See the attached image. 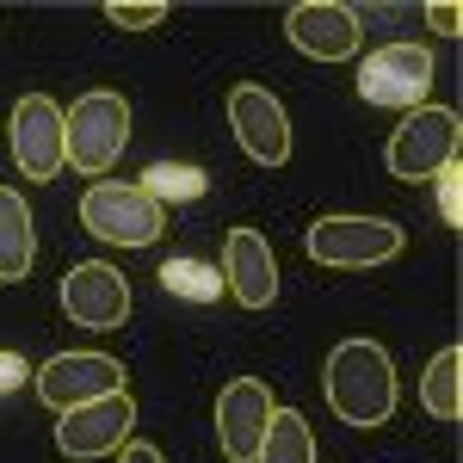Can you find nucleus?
<instances>
[{
	"instance_id": "1",
	"label": "nucleus",
	"mask_w": 463,
	"mask_h": 463,
	"mask_svg": "<svg viewBox=\"0 0 463 463\" xmlns=\"http://www.w3.org/2000/svg\"><path fill=\"white\" fill-rule=\"evenodd\" d=\"M321 390H327V408L346 420V427H383L395 414V364L377 340H340L327 364H321Z\"/></svg>"
},
{
	"instance_id": "2",
	"label": "nucleus",
	"mask_w": 463,
	"mask_h": 463,
	"mask_svg": "<svg viewBox=\"0 0 463 463\" xmlns=\"http://www.w3.org/2000/svg\"><path fill=\"white\" fill-rule=\"evenodd\" d=\"M130 143V99L111 93V87H93L80 93L69 111H62V161L80 167L87 179L111 174V161Z\"/></svg>"
},
{
	"instance_id": "3",
	"label": "nucleus",
	"mask_w": 463,
	"mask_h": 463,
	"mask_svg": "<svg viewBox=\"0 0 463 463\" xmlns=\"http://www.w3.org/2000/svg\"><path fill=\"white\" fill-rule=\"evenodd\" d=\"M80 229L93 241H106V248H155L161 229H167V211H161V198H148L143 185L99 179L80 198Z\"/></svg>"
},
{
	"instance_id": "4",
	"label": "nucleus",
	"mask_w": 463,
	"mask_h": 463,
	"mask_svg": "<svg viewBox=\"0 0 463 463\" xmlns=\"http://www.w3.org/2000/svg\"><path fill=\"white\" fill-rule=\"evenodd\" d=\"M458 143H463V118H458V111H451V106H420V111H408V118L395 124L383 161H390L395 179L427 185L445 161H458Z\"/></svg>"
},
{
	"instance_id": "5",
	"label": "nucleus",
	"mask_w": 463,
	"mask_h": 463,
	"mask_svg": "<svg viewBox=\"0 0 463 463\" xmlns=\"http://www.w3.org/2000/svg\"><path fill=\"white\" fill-rule=\"evenodd\" d=\"M303 248L321 266L358 272V266H390L395 253L408 248V235L395 229L390 216H316L309 235H303Z\"/></svg>"
},
{
	"instance_id": "6",
	"label": "nucleus",
	"mask_w": 463,
	"mask_h": 463,
	"mask_svg": "<svg viewBox=\"0 0 463 463\" xmlns=\"http://www.w3.org/2000/svg\"><path fill=\"white\" fill-rule=\"evenodd\" d=\"M358 93L383 111H420L432 93V50L420 43H383L358 62Z\"/></svg>"
},
{
	"instance_id": "7",
	"label": "nucleus",
	"mask_w": 463,
	"mask_h": 463,
	"mask_svg": "<svg viewBox=\"0 0 463 463\" xmlns=\"http://www.w3.org/2000/svg\"><path fill=\"white\" fill-rule=\"evenodd\" d=\"M124 383H130V371L111 353H56V358H43V371H37V402L69 414V408H87V402L124 395Z\"/></svg>"
},
{
	"instance_id": "8",
	"label": "nucleus",
	"mask_w": 463,
	"mask_h": 463,
	"mask_svg": "<svg viewBox=\"0 0 463 463\" xmlns=\"http://www.w3.org/2000/svg\"><path fill=\"white\" fill-rule=\"evenodd\" d=\"M62 316L87 334H111L130 321V279L106 260H80L62 279Z\"/></svg>"
},
{
	"instance_id": "9",
	"label": "nucleus",
	"mask_w": 463,
	"mask_h": 463,
	"mask_svg": "<svg viewBox=\"0 0 463 463\" xmlns=\"http://www.w3.org/2000/svg\"><path fill=\"white\" fill-rule=\"evenodd\" d=\"M6 143H13V167L25 179H56L69 161H62V106L43 99V93H25L13 118H6Z\"/></svg>"
},
{
	"instance_id": "10",
	"label": "nucleus",
	"mask_w": 463,
	"mask_h": 463,
	"mask_svg": "<svg viewBox=\"0 0 463 463\" xmlns=\"http://www.w3.org/2000/svg\"><path fill=\"white\" fill-rule=\"evenodd\" d=\"M229 130L248 148V161H260V167H285L290 161V118L279 106V93H266L260 80L229 87Z\"/></svg>"
},
{
	"instance_id": "11",
	"label": "nucleus",
	"mask_w": 463,
	"mask_h": 463,
	"mask_svg": "<svg viewBox=\"0 0 463 463\" xmlns=\"http://www.w3.org/2000/svg\"><path fill=\"white\" fill-rule=\"evenodd\" d=\"M130 427H137V402L130 395H106V402H87V408H69L56 414V451L62 458H118L130 445Z\"/></svg>"
},
{
	"instance_id": "12",
	"label": "nucleus",
	"mask_w": 463,
	"mask_h": 463,
	"mask_svg": "<svg viewBox=\"0 0 463 463\" xmlns=\"http://www.w3.org/2000/svg\"><path fill=\"white\" fill-rule=\"evenodd\" d=\"M272 408H279V402H272V390H266L260 377L222 383V395H216V445H222V458H235V463L260 458V439H266Z\"/></svg>"
},
{
	"instance_id": "13",
	"label": "nucleus",
	"mask_w": 463,
	"mask_h": 463,
	"mask_svg": "<svg viewBox=\"0 0 463 463\" xmlns=\"http://www.w3.org/2000/svg\"><path fill=\"white\" fill-rule=\"evenodd\" d=\"M285 32L316 62H346V56H358V13L340 6V0H303V6H290Z\"/></svg>"
},
{
	"instance_id": "14",
	"label": "nucleus",
	"mask_w": 463,
	"mask_h": 463,
	"mask_svg": "<svg viewBox=\"0 0 463 463\" xmlns=\"http://www.w3.org/2000/svg\"><path fill=\"white\" fill-rule=\"evenodd\" d=\"M222 279H229V297L241 309L279 303V260H272L260 229H229V241H222Z\"/></svg>"
},
{
	"instance_id": "15",
	"label": "nucleus",
	"mask_w": 463,
	"mask_h": 463,
	"mask_svg": "<svg viewBox=\"0 0 463 463\" xmlns=\"http://www.w3.org/2000/svg\"><path fill=\"white\" fill-rule=\"evenodd\" d=\"M37 260V229H32V204L25 192L0 185V285H19Z\"/></svg>"
},
{
	"instance_id": "16",
	"label": "nucleus",
	"mask_w": 463,
	"mask_h": 463,
	"mask_svg": "<svg viewBox=\"0 0 463 463\" xmlns=\"http://www.w3.org/2000/svg\"><path fill=\"white\" fill-rule=\"evenodd\" d=\"M253 463H316V432H309V420H303L297 408H272Z\"/></svg>"
},
{
	"instance_id": "17",
	"label": "nucleus",
	"mask_w": 463,
	"mask_h": 463,
	"mask_svg": "<svg viewBox=\"0 0 463 463\" xmlns=\"http://www.w3.org/2000/svg\"><path fill=\"white\" fill-rule=\"evenodd\" d=\"M458 371H463V353H458V346H445V353H432V364L420 371V408H427L432 420H458V414H463Z\"/></svg>"
},
{
	"instance_id": "18",
	"label": "nucleus",
	"mask_w": 463,
	"mask_h": 463,
	"mask_svg": "<svg viewBox=\"0 0 463 463\" xmlns=\"http://www.w3.org/2000/svg\"><path fill=\"white\" fill-rule=\"evenodd\" d=\"M432 185H439V216H445V222H463V174H458V161H445V167L432 174Z\"/></svg>"
},
{
	"instance_id": "19",
	"label": "nucleus",
	"mask_w": 463,
	"mask_h": 463,
	"mask_svg": "<svg viewBox=\"0 0 463 463\" xmlns=\"http://www.w3.org/2000/svg\"><path fill=\"white\" fill-rule=\"evenodd\" d=\"M106 19L118 32H155L167 19V6H106Z\"/></svg>"
},
{
	"instance_id": "20",
	"label": "nucleus",
	"mask_w": 463,
	"mask_h": 463,
	"mask_svg": "<svg viewBox=\"0 0 463 463\" xmlns=\"http://www.w3.org/2000/svg\"><path fill=\"white\" fill-rule=\"evenodd\" d=\"M432 32L458 37V32H463V13H458V6H432Z\"/></svg>"
},
{
	"instance_id": "21",
	"label": "nucleus",
	"mask_w": 463,
	"mask_h": 463,
	"mask_svg": "<svg viewBox=\"0 0 463 463\" xmlns=\"http://www.w3.org/2000/svg\"><path fill=\"white\" fill-rule=\"evenodd\" d=\"M118 463H161V451H155V445H137V439H130V445L118 451Z\"/></svg>"
}]
</instances>
